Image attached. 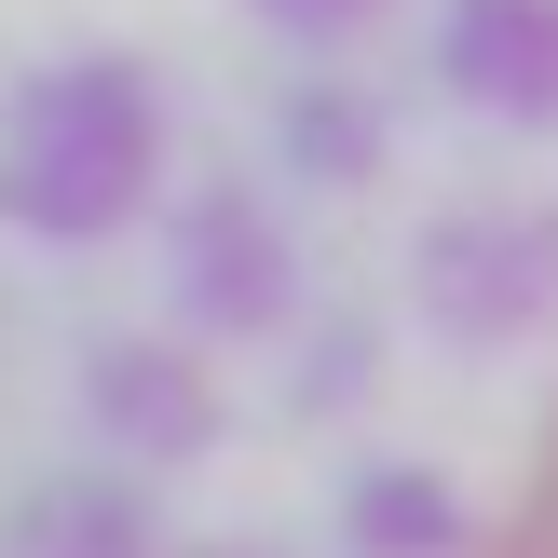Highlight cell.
<instances>
[{
  "label": "cell",
  "instance_id": "6da1fadb",
  "mask_svg": "<svg viewBox=\"0 0 558 558\" xmlns=\"http://www.w3.org/2000/svg\"><path fill=\"white\" fill-rule=\"evenodd\" d=\"M477 558H558V409H545V436H532V477H518L505 532H490Z\"/></svg>",
  "mask_w": 558,
  "mask_h": 558
}]
</instances>
